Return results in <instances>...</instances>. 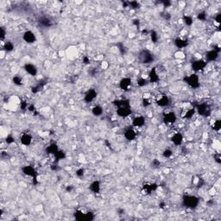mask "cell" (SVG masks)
<instances>
[{"instance_id": "obj_2", "label": "cell", "mask_w": 221, "mask_h": 221, "mask_svg": "<svg viewBox=\"0 0 221 221\" xmlns=\"http://www.w3.org/2000/svg\"><path fill=\"white\" fill-rule=\"evenodd\" d=\"M155 59H156L155 55H154L151 51H150V50H148V49H144V50H142V51L140 52L139 55H138V60H139V61H140L141 63L146 64V65L154 62Z\"/></svg>"}, {"instance_id": "obj_6", "label": "cell", "mask_w": 221, "mask_h": 221, "mask_svg": "<svg viewBox=\"0 0 221 221\" xmlns=\"http://www.w3.org/2000/svg\"><path fill=\"white\" fill-rule=\"evenodd\" d=\"M22 172L24 175L29 176V177H32L33 180L37 179V172L36 170V168L32 166L27 165L22 168Z\"/></svg>"}, {"instance_id": "obj_44", "label": "cell", "mask_w": 221, "mask_h": 221, "mask_svg": "<svg viewBox=\"0 0 221 221\" xmlns=\"http://www.w3.org/2000/svg\"><path fill=\"white\" fill-rule=\"evenodd\" d=\"M76 175L79 176V177H81L84 175V169L83 168H80L76 171Z\"/></svg>"}, {"instance_id": "obj_12", "label": "cell", "mask_w": 221, "mask_h": 221, "mask_svg": "<svg viewBox=\"0 0 221 221\" xmlns=\"http://www.w3.org/2000/svg\"><path fill=\"white\" fill-rule=\"evenodd\" d=\"M131 83H132V80L131 79L128 78V77H125V78H123L120 81H119V87L124 90V91H128L130 89V87L131 86Z\"/></svg>"}, {"instance_id": "obj_1", "label": "cell", "mask_w": 221, "mask_h": 221, "mask_svg": "<svg viewBox=\"0 0 221 221\" xmlns=\"http://www.w3.org/2000/svg\"><path fill=\"white\" fill-rule=\"evenodd\" d=\"M199 199L195 195H184L182 198V205L186 208L194 209L198 206Z\"/></svg>"}, {"instance_id": "obj_36", "label": "cell", "mask_w": 221, "mask_h": 221, "mask_svg": "<svg viewBox=\"0 0 221 221\" xmlns=\"http://www.w3.org/2000/svg\"><path fill=\"white\" fill-rule=\"evenodd\" d=\"M172 155H173V152H172V150H169V149H167V150H165L162 152V156H163V157H165V158H169V157L172 156Z\"/></svg>"}, {"instance_id": "obj_37", "label": "cell", "mask_w": 221, "mask_h": 221, "mask_svg": "<svg viewBox=\"0 0 221 221\" xmlns=\"http://www.w3.org/2000/svg\"><path fill=\"white\" fill-rule=\"evenodd\" d=\"M94 219V213L92 212H86V220L91 221Z\"/></svg>"}, {"instance_id": "obj_33", "label": "cell", "mask_w": 221, "mask_h": 221, "mask_svg": "<svg viewBox=\"0 0 221 221\" xmlns=\"http://www.w3.org/2000/svg\"><path fill=\"white\" fill-rule=\"evenodd\" d=\"M12 81H13V83L15 84V85H17V86H22L23 85V78L21 77V76H19V75H16V76H14L13 77V79H12Z\"/></svg>"}, {"instance_id": "obj_9", "label": "cell", "mask_w": 221, "mask_h": 221, "mask_svg": "<svg viewBox=\"0 0 221 221\" xmlns=\"http://www.w3.org/2000/svg\"><path fill=\"white\" fill-rule=\"evenodd\" d=\"M98 95V92L95 89L92 88V89H89L86 94H85V97H84V101L86 103H92L97 97Z\"/></svg>"}, {"instance_id": "obj_16", "label": "cell", "mask_w": 221, "mask_h": 221, "mask_svg": "<svg viewBox=\"0 0 221 221\" xmlns=\"http://www.w3.org/2000/svg\"><path fill=\"white\" fill-rule=\"evenodd\" d=\"M125 137L126 138V140L128 141H133L136 139L137 137V132L134 129L132 128H129L125 131Z\"/></svg>"}, {"instance_id": "obj_18", "label": "cell", "mask_w": 221, "mask_h": 221, "mask_svg": "<svg viewBox=\"0 0 221 221\" xmlns=\"http://www.w3.org/2000/svg\"><path fill=\"white\" fill-rule=\"evenodd\" d=\"M218 52H217L216 50L212 49V50H210V51H207L206 53V61H215L218 57Z\"/></svg>"}, {"instance_id": "obj_46", "label": "cell", "mask_w": 221, "mask_h": 221, "mask_svg": "<svg viewBox=\"0 0 221 221\" xmlns=\"http://www.w3.org/2000/svg\"><path fill=\"white\" fill-rule=\"evenodd\" d=\"M220 18H221V14H220V13H218V14L216 15V17H215V21H216L218 24H219L220 22H221Z\"/></svg>"}, {"instance_id": "obj_26", "label": "cell", "mask_w": 221, "mask_h": 221, "mask_svg": "<svg viewBox=\"0 0 221 221\" xmlns=\"http://www.w3.org/2000/svg\"><path fill=\"white\" fill-rule=\"evenodd\" d=\"M113 104L115 106L118 107H121V106H125V105H130V101L127 99H118L113 101Z\"/></svg>"}, {"instance_id": "obj_27", "label": "cell", "mask_w": 221, "mask_h": 221, "mask_svg": "<svg viewBox=\"0 0 221 221\" xmlns=\"http://www.w3.org/2000/svg\"><path fill=\"white\" fill-rule=\"evenodd\" d=\"M59 150V148L57 146L56 144H51L50 145H49V147L46 149V151L48 154H55L57 151Z\"/></svg>"}, {"instance_id": "obj_23", "label": "cell", "mask_w": 221, "mask_h": 221, "mask_svg": "<svg viewBox=\"0 0 221 221\" xmlns=\"http://www.w3.org/2000/svg\"><path fill=\"white\" fill-rule=\"evenodd\" d=\"M39 24L43 27H50L52 25V21L46 17H42L39 19Z\"/></svg>"}, {"instance_id": "obj_47", "label": "cell", "mask_w": 221, "mask_h": 221, "mask_svg": "<svg viewBox=\"0 0 221 221\" xmlns=\"http://www.w3.org/2000/svg\"><path fill=\"white\" fill-rule=\"evenodd\" d=\"M152 164H153L154 167H158V166H160L161 162H160L158 160H154V161L152 162Z\"/></svg>"}, {"instance_id": "obj_11", "label": "cell", "mask_w": 221, "mask_h": 221, "mask_svg": "<svg viewBox=\"0 0 221 221\" xmlns=\"http://www.w3.org/2000/svg\"><path fill=\"white\" fill-rule=\"evenodd\" d=\"M24 40L27 42V43H34L36 41V35L31 31V30H27L24 33L23 36Z\"/></svg>"}, {"instance_id": "obj_30", "label": "cell", "mask_w": 221, "mask_h": 221, "mask_svg": "<svg viewBox=\"0 0 221 221\" xmlns=\"http://www.w3.org/2000/svg\"><path fill=\"white\" fill-rule=\"evenodd\" d=\"M148 83H149V80H146V79H144V78H143V77L138 78L137 80V86H140V87H144V86H147Z\"/></svg>"}, {"instance_id": "obj_7", "label": "cell", "mask_w": 221, "mask_h": 221, "mask_svg": "<svg viewBox=\"0 0 221 221\" xmlns=\"http://www.w3.org/2000/svg\"><path fill=\"white\" fill-rule=\"evenodd\" d=\"M176 119H177V116L175 112H168L165 113L163 116V123L168 125H174L176 122Z\"/></svg>"}, {"instance_id": "obj_17", "label": "cell", "mask_w": 221, "mask_h": 221, "mask_svg": "<svg viewBox=\"0 0 221 221\" xmlns=\"http://www.w3.org/2000/svg\"><path fill=\"white\" fill-rule=\"evenodd\" d=\"M171 142L175 145H181L183 142V135L181 132L175 133L171 137Z\"/></svg>"}, {"instance_id": "obj_28", "label": "cell", "mask_w": 221, "mask_h": 221, "mask_svg": "<svg viewBox=\"0 0 221 221\" xmlns=\"http://www.w3.org/2000/svg\"><path fill=\"white\" fill-rule=\"evenodd\" d=\"M4 49L6 51V52H11L13 49H14V45L10 41H7L5 42L4 44Z\"/></svg>"}, {"instance_id": "obj_25", "label": "cell", "mask_w": 221, "mask_h": 221, "mask_svg": "<svg viewBox=\"0 0 221 221\" xmlns=\"http://www.w3.org/2000/svg\"><path fill=\"white\" fill-rule=\"evenodd\" d=\"M92 113L96 117H99L103 114V108L99 105H95L92 109Z\"/></svg>"}, {"instance_id": "obj_21", "label": "cell", "mask_w": 221, "mask_h": 221, "mask_svg": "<svg viewBox=\"0 0 221 221\" xmlns=\"http://www.w3.org/2000/svg\"><path fill=\"white\" fill-rule=\"evenodd\" d=\"M175 45L178 48V49H184L187 48L188 45V41L186 39H182L181 37H178L175 40Z\"/></svg>"}, {"instance_id": "obj_45", "label": "cell", "mask_w": 221, "mask_h": 221, "mask_svg": "<svg viewBox=\"0 0 221 221\" xmlns=\"http://www.w3.org/2000/svg\"><path fill=\"white\" fill-rule=\"evenodd\" d=\"M150 101L148 99V98H145V99H144V101H143V104H144V106H149V105H150Z\"/></svg>"}, {"instance_id": "obj_34", "label": "cell", "mask_w": 221, "mask_h": 221, "mask_svg": "<svg viewBox=\"0 0 221 221\" xmlns=\"http://www.w3.org/2000/svg\"><path fill=\"white\" fill-rule=\"evenodd\" d=\"M212 128H213V130H214V131H220V129H221V121H220L219 119L215 120V121H214V123H213V125H212Z\"/></svg>"}, {"instance_id": "obj_49", "label": "cell", "mask_w": 221, "mask_h": 221, "mask_svg": "<svg viewBox=\"0 0 221 221\" xmlns=\"http://www.w3.org/2000/svg\"><path fill=\"white\" fill-rule=\"evenodd\" d=\"M83 61H84V63H86V64H87V63H89V59L87 58V57H84V59H83Z\"/></svg>"}, {"instance_id": "obj_31", "label": "cell", "mask_w": 221, "mask_h": 221, "mask_svg": "<svg viewBox=\"0 0 221 221\" xmlns=\"http://www.w3.org/2000/svg\"><path fill=\"white\" fill-rule=\"evenodd\" d=\"M55 157L56 158V160L57 161H60V160H63V159H65L66 158V154H65V152L64 151H62V150H58L55 154Z\"/></svg>"}, {"instance_id": "obj_15", "label": "cell", "mask_w": 221, "mask_h": 221, "mask_svg": "<svg viewBox=\"0 0 221 221\" xmlns=\"http://www.w3.org/2000/svg\"><path fill=\"white\" fill-rule=\"evenodd\" d=\"M24 70L31 76H36L37 74V68L35 65L31 63H26L24 65Z\"/></svg>"}, {"instance_id": "obj_3", "label": "cell", "mask_w": 221, "mask_h": 221, "mask_svg": "<svg viewBox=\"0 0 221 221\" xmlns=\"http://www.w3.org/2000/svg\"><path fill=\"white\" fill-rule=\"evenodd\" d=\"M195 112L199 113V115L202 117H208L211 114V107L206 103H201L198 104L195 107Z\"/></svg>"}, {"instance_id": "obj_24", "label": "cell", "mask_w": 221, "mask_h": 221, "mask_svg": "<svg viewBox=\"0 0 221 221\" xmlns=\"http://www.w3.org/2000/svg\"><path fill=\"white\" fill-rule=\"evenodd\" d=\"M73 216L75 218V219L79 220V221H83L86 220V213L80 210H77L76 212H74Z\"/></svg>"}, {"instance_id": "obj_8", "label": "cell", "mask_w": 221, "mask_h": 221, "mask_svg": "<svg viewBox=\"0 0 221 221\" xmlns=\"http://www.w3.org/2000/svg\"><path fill=\"white\" fill-rule=\"evenodd\" d=\"M206 65H207L206 61L202 60V59H199V60L194 61L192 63V69H193L194 72L202 71V70L206 67Z\"/></svg>"}, {"instance_id": "obj_13", "label": "cell", "mask_w": 221, "mask_h": 221, "mask_svg": "<svg viewBox=\"0 0 221 221\" xmlns=\"http://www.w3.org/2000/svg\"><path fill=\"white\" fill-rule=\"evenodd\" d=\"M20 142L24 146H29L32 143V136L30 133H23L20 137Z\"/></svg>"}, {"instance_id": "obj_32", "label": "cell", "mask_w": 221, "mask_h": 221, "mask_svg": "<svg viewBox=\"0 0 221 221\" xmlns=\"http://www.w3.org/2000/svg\"><path fill=\"white\" fill-rule=\"evenodd\" d=\"M183 22L187 26H191L193 23V19L190 16H184L183 17Z\"/></svg>"}, {"instance_id": "obj_19", "label": "cell", "mask_w": 221, "mask_h": 221, "mask_svg": "<svg viewBox=\"0 0 221 221\" xmlns=\"http://www.w3.org/2000/svg\"><path fill=\"white\" fill-rule=\"evenodd\" d=\"M149 79H150V82L151 83H156L159 81V75L157 73V70L156 67H153L150 73H149Z\"/></svg>"}, {"instance_id": "obj_10", "label": "cell", "mask_w": 221, "mask_h": 221, "mask_svg": "<svg viewBox=\"0 0 221 221\" xmlns=\"http://www.w3.org/2000/svg\"><path fill=\"white\" fill-rule=\"evenodd\" d=\"M156 103L157 104V105H159L161 107H166L169 104L170 100H169V98L166 94H162L156 98Z\"/></svg>"}, {"instance_id": "obj_43", "label": "cell", "mask_w": 221, "mask_h": 221, "mask_svg": "<svg viewBox=\"0 0 221 221\" xmlns=\"http://www.w3.org/2000/svg\"><path fill=\"white\" fill-rule=\"evenodd\" d=\"M214 160L216 161V162L217 163H221V156H220V155L219 154H216V155H214Z\"/></svg>"}, {"instance_id": "obj_14", "label": "cell", "mask_w": 221, "mask_h": 221, "mask_svg": "<svg viewBox=\"0 0 221 221\" xmlns=\"http://www.w3.org/2000/svg\"><path fill=\"white\" fill-rule=\"evenodd\" d=\"M145 125V118L144 116H137L132 120V125L134 127H143Z\"/></svg>"}, {"instance_id": "obj_29", "label": "cell", "mask_w": 221, "mask_h": 221, "mask_svg": "<svg viewBox=\"0 0 221 221\" xmlns=\"http://www.w3.org/2000/svg\"><path fill=\"white\" fill-rule=\"evenodd\" d=\"M195 109L194 108H192V109H189V110H187V112H186V113H185V115H184V118L185 119H190L191 118H193V115L195 114Z\"/></svg>"}, {"instance_id": "obj_5", "label": "cell", "mask_w": 221, "mask_h": 221, "mask_svg": "<svg viewBox=\"0 0 221 221\" xmlns=\"http://www.w3.org/2000/svg\"><path fill=\"white\" fill-rule=\"evenodd\" d=\"M132 113V110L131 108V105H125V106H121L117 108V114L118 116L121 118H127L131 116Z\"/></svg>"}, {"instance_id": "obj_22", "label": "cell", "mask_w": 221, "mask_h": 221, "mask_svg": "<svg viewBox=\"0 0 221 221\" xmlns=\"http://www.w3.org/2000/svg\"><path fill=\"white\" fill-rule=\"evenodd\" d=\"M89 189L94 193H98L100 192V189H101V186H100V182L98 181H92L90 186H89Z\"/></svg>"}, {"instance_id": "obj_20", "label": "cell", "mask_w": 221, "mask_h": 221, "mask_svg": "<svg viewBox=\"0 0 221 221\" xmlns=\"http://www.w3.org/2000/svg\"><path fill=\"white\" fill-rule=\"evenodd\" d=\"M157 185L156 184V183H145L144 185V187H143V189H144V191L146 193H148V194H150V193H151L152 192H154V191H156V189H157Z\"/></svg>"}, {"instance_id": "obj_42", "label": "cell", "mask_w": 221, "mask_h": 221, "mask_svg": "<svg viewBox=\"0 0 221 221\" xmlns=\"http://www.w3.org/2000/svg\"><path fill=\"white\" fill-rule=\"evenodd\" d=\"M129 5H130V6H131V8H134V9H136V8H138V7H139V4H138L137 2H136V1L130 2V3H129Z\"/></svg>"}, {"instance_id": "obj_48", "label": "cell", "mask_w": 221, "mask_h": 221, "mask_svg": "<svg viewBox=\"0 0 221 221\" xmlns=\"http://www.w3.org/2000/svg\"><path fill=\"white\" fill-rule=\"evenodd\" d=\"M28 110H30V112H34V110H36V107H35V105H34V104H29Z\"/></svg>"}, {"instance_id": "obj_35", "label": "cell", "mask_w": 221, "mask_h": 221, "mask_svg": "<svg viewBox=\"0 0 221 221\" xmlns=\"http://www.w3.org/2000/svg\"><path fill=\"white\" fill-rule=\"evenodd\" d=\"M150 38H151V41H152L154 43L157 42V41H158V39H159V36H158L157 32L155 31V30H152V31L150 32Z\"/></svg>"}, {"instance_id": "obj_4", "label": "cell", "mask_w": 221, "mask_h": 221, "mask_svg": "<svg viewBox=\"0 0 221 221\" xmlns=\"http://www.w3.org/2000/svg\"><path fill=\"white\" fill-rule=\"evenodd\" d=\"M184 81L192 88H198L199 86V78L196 73H192L184 78Z\"/></svg>"}, {"instance_id": "obj_40", "label": "cell", "mask_w": 221, "mask_h": 221, "mask_svg": "<svg viewBox=\"0 0 221 221\" xmlns=\"http://www.w3.org/2000/svg\"><path fill=\"white\" fill-rule=\"evenodd\" d=\"M20 107H21V109H22V110H27V109H28V107H29V104H27V102H25V101H23V102H21Z\"/></svg>"}, {"instance_id": "obj_38", "label": "cell", "mask_w": 221, "mask_h": 221, "mask_svg": "<svg viewBox=\"0 0 221 221\" xmlns=\"http://www.w3.org/2000/svg\"><path fill=\"white\" fill-rule=\"evenodd\" d=\"M197 18H198L199 20H200V21H205V20L206 19V12L203 11V12L199 13L198 16H197Z\"/></svg>"}, {"instance_id": "obj_39", "label": "cell", "mask_w": 221, "mask_h": 221, "mask_svg": "<svg viewBox=\"0 0 221 221\" xmlns=\"http://www.w3.org/2000/svg\"><path fill=\"white\" fill-rule=\"evenodd\" d=\"M5 34H6V32H5V29H4V27H1V28H0V37H1V40H2V41L5 39Z\"/></svg>"}, {"instance_id": "obj_41", "label": "cell", "mask_w": 221, "mask_h": 221, "mask_svg": "<svg viewBox=\"0 0 221 221\" xmlns=\"http://www.w3.org/2000/svg\"><path fill=\"white\" fill-rule=\"evenodd\" d=\"M14 142H15V139L13 138V137H12V136L9 135V136L6 137V143H7V144H12V143H14Z\"/></svg>"}]
</instances>
